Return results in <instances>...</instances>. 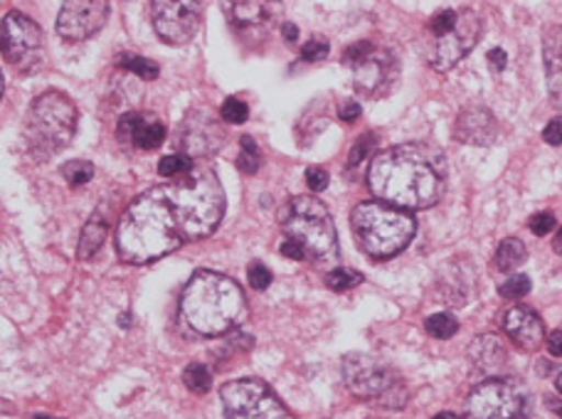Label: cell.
Masks as SVG:
<instances>
[{"label":"cell","instance_id":"4316f807","mask_svg":"<svg viewBox=\"0 0 562 419\" xmlns=\"http://www.w3.org/2000/svg\"><path fill=\"white\" fill-rule=\"evenodd\" d=\"M425 328H427V333H429L431 338H439V341H447V338L457 336L459 321H457V318L451 316V314L441 312V314L429 316L427 321H425Z\"/></svg>","mask_w":562,"mask_h":419},{"label":"cell","instance_id":"f1b7e54d","mask_svg":"<svg viewBox=\"0 0 562 419\" xmlns=\"http://www.w3.org/2000/svg\"><path fill=\"white\" fill-rule=\"evenodd\" d=\"M193 166H195L193 158H190L188 154H170V156L160 158L158 173L164 178H178L188 171H193Z\"/></svg>","mask_w":562,"mask_h":419},{"label":"cell","instance_id":"f546056e","mask_svg":"<svg viewBox=\"0 0 562 419\" xmlns=\"http://www.w3.org/2000/svg\"><path fill=\"white\" fill-rule=\"evenodd\" d=\"M94 173H97V168H94V163H89V161H69V163L63 166L65 181L72 188L87 185L94 178Z\"/></svg>","mask_w":562,"mask_h":419},{"label":"cell","instance_id":"d6a6232c","mask_svg":"<svg viewBox=\"0 0 562 419\" xmlns=\"http://www.w3.org/2000/svg\"><path fill=\"white\" fill-rule=\"evenodd\" d=\"M530 292V279L526 274L508 276V282L501 284L498 294L504 298H524Z\"/></svg>","mask_w":562,"mask_h":419},{"label":"cell","instance_id":"d4e9b609","mask_svg":"<svg viewBox=\"0 0 562 419\" xmlns=\"http://www.w3.org/2000/svg\"><path fill=\"white\" fill-rule=\"evenodd\" d=\"M116 67L124 69V72H132L140 79H156L158 77V65L154 63V59H146L140 55H134V53H124L116 57Z\"/></svg>","mask_w":562,"mask_h":419},{"label":"cell","instance_id":"e0dca14e","mask_svg":"<svg viewBox=\"0 0 562 419\" xmlns=\"http://www.w3.org/2000/svg\"><path fill=\"white\" fill-rule=\"evenodd\" d=\"M225 144V132L207 112H190L180 126V148L190 158L215 156Z\"/></svg>","mask_w":562,"mask_h":419},{"label":"cell","instance_id":"7bdbcfd3","mask_svg":"<svg viewBox=\"0 0 562 419\" xmlns=\"http://www.w3.org/2000/svg\"><path fill=\"white\" fill-rule=\"evenodd\" d=\"M546 343H548V351H550V353L562 358V331H553V333H550V336L546 338Z\"/></svg>","mask_w":562,"mask_h":419},{"label":"cell","instance_id":"ab89813d","mask_svg":"<svg viewBox=\"0 0 562 419\" xmlns=\"http://www.w3.org/2000/svg\"><path fill=\"white\" fill-rule=\"evenodd\" d=\"M281 254L284 257H289V259H294V262H304L306 259V252H304V247L301 245H296L294 239H286L284 245H281Z\"/></svg>","mask_w":562,"mask_h":419},{"label":"cell","instance_id":"484cf974","mask_svg":"<svg viewBox=\"0 0 562 419\" xmlns=\"http://www.w3.org/2000/svg\"><path fill=\"white\" fill-rule=\"evenodd\" d=\"M183 383L190 393L205 395L213 387V373L203 363H190L183 373Z\"/></svg>","mask_w":562,"mask_h":419},{"label":"cell","instance_id":"7dc6e473","mask_svg":"<svg viewBox=\"0 0 562 419\" xmlns=\"http://www.w3.org/2000/svg\"><path fill=\"white\" fill-rule=\"evenodd\" d=\"M435 419H459L454 412H439Z\"/></svg>","mask_w":562,"mask_h":419},{"label":"cell","instance_id":"d6986e66","mask_svg":"<svg viewBox=\"0 0 562 419\" xmlns=\"http://www.w3.org/2000/svg\"><path fill=\"white\" fill-rule=\"evenodd\" d=\"M454 138L467 146H491L498 138V122L486 106H467L454 122Z\"/></svg>","mask_w":562,"mask_h":419},{"label":"cell","instance_id":"9a60e30c","mask_svg":"<svg viewBox=\"0 0 562 419\" xmlns=\"http://www.w3.org/2000/svg\"><path fill=\"white\" fill-rule=\"evenodd\" d=\"M229 27L239 37H265L281 18V0H223Z\"/></svg>","mask_w":562,"mask_h":419},{"label":"cell","instance_id":"8fae6325","mask_svg":"<svg viewBox=\"0 0 562 419\" xmlns=\"http://www.w3.org/2000/svg\"><path fill=\"white\" fill-rule=\"evenodd\" d=\"M45 39L33 18L20 10H10L3 18V57L10 67L23 75H37L43 67Z\"/></svg>","mask_w":562,"mask_h":419},{"label":"cell","instance_id":"c3c4849f","mask_svg":"<svg viewBox=\"0 0 562 419\" xmlns=\"http://www.w3.org/2000/svg\"><path fill=\"white\" fill-rule=\"evenodd\" d=\"M555 387H558V393L562 395V373H558V377H555Z\"/></svg>","mask_w":562,"mask_h":419},{"label":"cell","instance_id":"5b68a950","mask_svg":"<svg viewBox=\"0 0 562 419\" xmlns=\"http://www.w3.org/2000/svg\"><path fill=\"white\" fill-rule=\"evenodd\" d=\"M350 227L360 249L373 259L397 257L415 239L417 223L403 207L370 201L356 205L350 213Z\"/></svg>","mask_w":562,"mask_h":419},{"label":"cell","instance_id":"f35d334b","mask_svg":"<svg viewBox=\"0 0 562 419\" xmlns=\"http://www.w3.org/2000/svg\"><path fill=\"white\" fill-rule=\"evenodd\" d=\"M543 141H546L548 146H562V116H555L553 122H550V124L546 126Z\"/></svg>","mask_w":562,"mask_h":419},{"label":"cell","instance_id":"d590c367","mask_svg":"<svg viewBox=\"0 0 562 419\" xmlns=\"http://www.w3.org/2000/svg\"><path fill=\"white\" fill-rule=\"evenodd\" d=\"M528 227L533 235L543 237L550 233V229H555V215L553 213H536L528 219Z\"/></svg>","mask_w":562,"mask_h":419},{"label":"cell","instance_id":"836d02e7","mask_svg":"<svg viewBox=\"0 0 562 419\" xmlns=\"http://www.w3.org/2000/svg\"><path fill=\"white\" fill-rule=\"evenodd\" d=\"M375 144H378V136H375V134H366V136L360 138V141H358L353 148H350L348 166H350V168H356L360 161H363V158H368V154H370V151H373Z\"/></svg>","mask_w":562,"mask_h":419},{"label":"cell","instance_id":"8992f818","mask_svg":"<svg viewBox=\"0 0 562 419\" xmlns=\"http://www.w3.org/2000/svg\"><path fill=\"white\" fill-rule=\"evenodd\" d=\"M77 106L63 92L40 94L25 118V148L35 161L45 163L75 138Z\"/></svg>","mask_w":562,"mask_h":419},{"label":"cell","instance_id":"e575fe53","mask_svg":"<svg viewBox=\"0 0 562 419\" xmlns=\"http://www.w3.org/2000/svg\"><path fill=\"white\" fill-rule=\"evenodd\" d=\"M247 276H249V286H252L255 292H265V288L272 284V272H269V269L265 264H259V262L249 267Z\"/></svg>","mask_w":562,"mask_h":419},{"label":"cell","instance_id":"7a4b0ae2","mask_svg":"<svg viewBox=\"0 0 562 419\" xmlns=\"http://www.w3.org/2000/svg\"><path fill=\"white\" fill-rule=\"evenodd\" d=\"M183 242V233L164 185L140 193L126 207L116 229V249L126 264H150L176 252Z\"/></svg>","mask_w":562,"mask_h":419},{"label":"cell","instance_id":"681fc988","mask_svg":"<svg viewBox=\"0 0 562 419\" xmlns=\"http://www.w3.org/2000/svg\"><path fill=\"white\" fill-rule=\"evenodd\" d=\"M37 419H49V417H45V415H40V417H37Z\"/></svg>","mask_w":562,"mask_h":419},{"label":"cell","instance_id":"7402d4cb","mask_svg":"<svg viewBox=\"0 0 562 419\" xmlns=\"http://www.w3.org/2000/svg\"><path fill=\"white\" fill-rule=\"evenodd\" d=\"M469 358H471V363H474L481 373L494 375V373L501 371V367L506 365L508 353H506L504 341H501L498 336L486 333V336L474 338V343L469 346Z\"/></svg>","mask_w":562,"mask_h":419},{"label":"cell","instance_id":"ac0fdd59","mask_svg":"<svg viewBox=\"0 0 562 419\" xmlns=\"http://www.w3.org/2000/svg\"><path fill=\"white\" fill-rule=\"evenodd\" d=\"M119 141L136 151H154L166 141V124L146 112H128L119 118Z\"/></svg>","mask_w":562,"mask_h":419},{"label":"cell","instance_id":"603a6c76","mask_svg":"<svg viewBox=\"0 0 562 419\" xmlns=\"http://www.w3.org/2000/svg\"><path fill=\"white\" fill-rule=\"evenodd\" d=\"M109 235V225L102 215L89 217V223L82 229V237H79V247H77V257L79 259H92L99 249H102L104 239Z\"/></svg>","mask_w":562,"mask_h":419},{"label":"cell","instance_id":"277c9868","mask_svg":"<svg viewBox=\"0 0 562 419\" xmlns=\"http://www.w3.org/2000/svg\"><path fill=\"white\" fill-rule=\"evenodd\" d=\"M183 239H203L213 235L225 215V191L210 168H195L164 185Z\"/></svg>","mask_w":562,"mask_h":419},{"label":"cell","instance_id":"44dd1931","mask_svg":"<svg viewBox=\"0 0 562 419\" xmlns=\"http://www.w3.org/2000/svg\"><path fill=\"white\" fill-rule=\"evenodd\" d=\"M543 63L550 102L562 109V25H553L543 35Z\"/></svg>","mask_w":562,"mask_h":419},{"label":"cell","instance_id":"52a82bcc","mask_svg":"<svg viewBox=\"0 0 562 419\" xmlns=\"http://www.w3.org/2000/svg\"><path fill=\"white\" fill-rule=\"evenodd\" d=\"M481 37V18L471 8L439 10L425 30V59L435 72H449Z\"/></svg>","mask_w":562,"mask_h":419},{"label":"cell","instance_id":"1f68e13d","mask_svg":"<svg viewBox=\"0 0 562 419\" xmlns=\"http://www.w3.org/2000/svg\"><path fill=\"white\" fill-rule=\"evenodd\" d=\"M220 114H223L227 124H245L249 118V106L243 102V99L229 97V99H225V104H223V109H220Z\"/></svg>","mask_w":562,"mask_h":419},{"label":"cell","instance_id":"4fadbf2b","mask_svg":"<svg viewBox=\"0 0 562 419\" xmlns=\"http://www.w3.org/2000/svg\"><path fill=\"white\" fill-rule=\"evenodd\" d=\"M469 419H524L526 417V395L514 383L491 381L476 385L467 397Z\"/></svg>","mask_w":562,"mask_h":419},{"label":"cell","instance_id":"bcb514c9","mask_svg":"<svg viewBox=\"0 0 562 419\" xmlns=\"http://www.w3.org/2000/svg\"><path fill=\"white\" fill-rule=\"evenodd\" d=\"M548 405H550V407H553V410H555V412H558V415L562 417V403H555V400H548Z\"/></svg>","mask_w":562,"mask_h":419},{"label":"cell","instance_id":"9c48e42d","mask_svg":"<svg viewBox=\"0 0 562 419\" xmlns=\"http://www.w3.org/2000/svg\"><path fill=\"white\" fill-rule=\"evenodd\" d=\"M344 383L360 400H378L393 410H403L407 390L393 367L380 363L366 353H350L344 358Z\"/></svg>","mask_w":562,"mask_h":419},{"label":"cell","instance_id":"74e56055","mask_svg":"<svg viewBox=\"0 0 562 419\" xmlns=\"http://www.w3.org/2000/svg\"><path fill=\"white\" fill-rule=\"evenodd\" d=\"M306 185H308L311 191H314V193H318V191H326V185H328V173L324 171V168H318V166L308 168V171H306Z\"/></svg>","mask_w":562,"mask_h":419},{"label":"cell","instance_id":"4dcf8cb0","mask_svg":"<svg viewBox=\"0 0 562 419\" xmlns=\"http://www.w3.org/2000/svg\"><path fill=\"white\" fill-rule=\"evenodd\" d=\"M259 166H262V158H259L257 144L249 136H243V151H239L237 168L243 173H257Z\"/></svg>","mask_w":562,"mask_h":419},{"label":"cell","instance_id":"cb8c5ba5","mask_svg":"<svg viewBox=\"0 0 562 419\" xmlns=\"http://www.w3.org/2000/svg\"><path fill=\"white\" fill-rule=\"evenodd\" d=\"M528 259V249L526 245L520 242L518 237H508L504 239V242L498 245L496 249V267L501 269V272H514V269H518L520 264H524Z\"/></svg>","mask_w":562,"mask_h":419},{"label":"cell","instance_id":"6da1fadb","mask_svg":"<svg viewBox=\"0 0 562 419\" xmlns=\"http://www.w3.org/2000/svg\"><path fill=\"white\" fill-rule=\"evenodd\" d=\"M447 166L425 144H400L380 151L368 168V188L380 203L403 210H427L441 201Z\"/></svg>","mask_w":562,"mask_h":419},{"label":"cell","instance_id":"b9f144b4","mask_svg":"<svg viewBox=\"0 0 562 419\" xmlns=\"http://www.w3.org/2000/svg\"><path fill=\"white\" fill-rule=\"evenodd\" d=\"M340 118H344V122H358V118H360V104H356V102H344V104H340Z\"/></svg>","mask_w":562,"mask_h":419},{"label":"cell","instance_id":"ee69618b","mask_svg":"<svg viewBox=\"0 0 562 419\" xmlns=\"http://www.w3.org/2000/svg\"><path fill=\"white\" fill-rule=\"evenodd\" d=\"M281 33H284V39H286V43H296V39H299V27H296V25H291V23H284V25H281Z\"/></svg>","mask_w":562,"mask_h":419},{"label":"cell","instance_id":"ba28073f","mask_svg":"<svg viewBox=\"0 0 562 419\" xmlns=\"http://www.w3.org/2000/svg\"><path fill=\"white\" fill-rule=\"evenodd\" d=\"M286 239L304 247L306 257L316 262L338 259V233L330 210L314 195H296L284 205L279 215Z\"/></svg>","mask_w":562,"mask_h":419},{"label":"cell","instance_id":"5bb4252c","mask_svg":"<svg viewBox=\"0 0 562 419\" xmlns=\"http://www.w3.org/2000/svg\"><path fill=\"white\" fill-rule=\"evenodd\" d=\"M203 20V0H150V23L166 45H188Z\"/></svg>","mask_w":562,"mask_h":419},{"label":"cell","instance_id":"f6af8a7d","mask_svg":"<svg viewBox=\"0 0 562 419\" xmlns=\"http://www.w3.org/2000/svg\"><path fill=\"white\" fill-rule=\"evenodd\" d=\"M553 247H555L558 254H562V227L558 229V235H555V239H553Z\"/></svg>","mask_w":562,"mask_h":419},{"label":"cell","instance_id":"3957f363","mask_svg":"<svg viewBox=\"0 0 562 419\" xmlns=\"http://www.w3.org/2000/svg\"><path fill=\"white\" fill-rule=\"evenodd\" d=\"M245 294L235 279L200 269L183 288L180 314L195 333L215 338L233 331L245 318Z\"/></svg>","mask_w":562,"mask_h":419},{"label":"cell","instance_id":"60d3db41","mask_svg":"<svg viewBox=\"0 0 562 419\" xmlns=\"http://www.w3.org/2000/svg\"><path fill=\"white\" fill-rule=\"evenodd\" d=\"M488 65H491V69H494V72H504L506 65H508V55L501 47L491 49V53H488Z\"/></svg>","mask_w":562,"mask_h":419},{"label":"cell","instance_id":"ffe728a7","mask_svg":"<svg viewBox=\"0 0 562 419\" xmlns=\"http://www.w3.org/2000/svg\"><path fill=\"white\" fill-rule=\"evenodd\" d=\"M504 333L524 351H538L546 341V326L533 308L528 306L508 308L504 316Z\"/></svg>","mask_w":562,"mask_h":419},{"label":"cell","instance_id":"83f0119b","mask_svg":"<svg viewBox=\"0 0 562 419\" xmlns=\"http://www.w3.org/2000/svg\"><path fill=\"white\" fill-rule=\"evenodd\" d=\"M363 284V274L356 272V269H330L326 274V286L334 288V292H348V288H356Z\"/></svg>","mask_w":562,"mask_h":419},{"label":"cell","instance_id":"8d00e7d4","mask_svg":"<svg viewBox=\"0 0 562 419\" xmlns=\"http://www.w3.org/2000/svg\"><path fill=\"white\" fill-rule=\"evenodd\" d=\"M328 53H330L328 43H324V39H311V43L301 49V57H304L306 63H318V59H326Z\"/></svg>","mask_w":562,"mask_h":419},{"label":"cell","instance_id":"30bf717a","mask_svg":"<svg viewBox=\"0 0 562 419\" xmlns=\"http://www.w3.org/2000/svg\"><path fill=\"white\" fill-rule=\"evenodd\" d=\"M344 65L353 72V87L363 97H380L393 89L397 79V59L387 49H378L373 43H356L346 47Z\"/></svg>","mask_w":562,"mask_h":419},{"label":"cell","instance_id":"2e32d148","mask_svg":"<svg viewBox=\"0 0 562 419\" xmlns=\"http://www.w3.org/2000/svg\"><path fill=\"white\" fill-rule=\"evenodd\" d=\"M109 20V0H65L57 18V33L67 43H85Z\"/></svg>","mask_w":562,"mask_h":419},{"label":"cell","instance_id":"7c38bea8","mask_svg":"<svg viewBox=\"0 0 562 419\" xmlns=\"http://www.w3.org/2000/svg\"><path fill=\"white\" fill-rule=\"evenodd\" d=\"M227 419H291L279 397L259 381H233L223 390Z\"/></svg>","mask_w":562,"mask_h":419}]
</instances>
